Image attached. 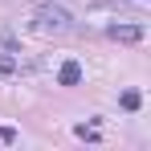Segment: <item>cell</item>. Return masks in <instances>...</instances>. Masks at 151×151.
<instances>
[{
  "instance_id": "obj_4",
  "label": "cell",
  "mask_w": 151,
  "mask_h": 151,
  "mask_svg": "<svg viewBox=\"0 0 151 151\" xmlns=\"http://www.w3.org/2000/svg\"><path fill=\"white\" fill-rule=\"evenodd\" d=\"M143 98H139V90H123V110H139Z\"/></svg>"
},
{
  "instance_id": "obj_5",
  "label": "cell",
  "mask_w": 151,
  "mask_h": 151,
  "mask_svg": "<svg viewBox=\"0 0 151 151\" xmlns=\"http://www.w3.org/2000/svg\"><path fill=\"white\" fill-rule=\"evenodd\" d=\"M17 70V57H8V53H0V74H12Z\"/></svg>"
},
{
  "instance_id": "obj_2",
  "label": "cell",
  "mask_w": 151,
  "mask_h": 151,
  "mask_svg": "<svg viewBox=\"0 0 151 151\" xmlns=\"http://www.w3.org/2000/svg\"><path fill=\"white\" fill-rule=\"evenodd\" d=\"M110 37L123 41V45H135V41L147 37V29H143V25H110Z\"/></svg>"
},
{
  "instance_id": "obj_1",
  "label": "cell",
  "mask_w": 151,
  "mask_h": 151,
  "mask_svg": "<svg viewBox=\"0 0 151 151\" xmlns=\"http://www.w3.org/2000/svg\"><path fill=\"white\" fill-rule=\"evenodd\" d=\"M29 29H33L37 37H65V33L74 29V17H70L61 4H37Z\"/></svg>"
},
{
  "instance_id": "obj_3",
  "label": "cell",
  "mask_w": 151,
  "mask_h": 151,
  "mask_svg": "<svg viewBox=\"0 0 151 151\" xmlns=\"http://www.w3.org/2000/svg\"><path fill=\"white\" fill-rule=\"evenodd\" d=\"M57 82H61V86H78V82H82V65H78V61H61Z\"/></svg>"
},
{
  "instance_id": "obj_7",
  "label": "cell",
  "mask_w": 151,
  "mask_h": 151,
  "mask_svg": "<svg viewBox=\"0 0 151 151\" xmlns=\"http://www.w3.org/2000/svg\"><path fill=\"white\" fill-rule=\"evenodd\" d=\"M0 143H17V131L12 127H0Z\"/></svg>"
},
{
  "instance_id": "obj_6",
  "label": "cell",
  "mask_w": 151,
  "mask_h": 151,
  "mask_svg": "<svg viewBox=\"0 0 151 151\" xmlns=\"http://www.w3.org/2000/svg\"><path fill=\"white\" fill-rule=\"evenodd\" d=\"M78 139H90V143H94V139H98V131H94V127H86V123H82V127H78Z\"/></svg>"
}]
</instances>
